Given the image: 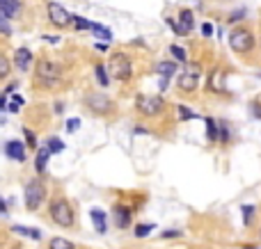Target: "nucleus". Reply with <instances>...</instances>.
I'll return each mask as SVG.
<instances>
[{
  "mask_svg": "<svg viewBox=\"0 0 261 249\" xmlns=\"http://www.w3.org/2000/svg\"><path fill=\"white\" fill-rule=\"evenodd\" d=\"M64 80V73H62V64L48 55H42L34 66V87L39 89H55L60 87Z\"/></svg>",
  "mask_w": 261,
  "mask_h": 249,
  "instance_id": "f257e3e1",
  "label": "nucleus"
},
{
  "mask_svg": "<svg viewBox=\"0 0 261 249\" xmlns=\"http://www.w3.org/2000/svg\"><path fill=\"white\" fill-rule=\"evenodd\" d=\"M48 217L53 220L55 227H60V229H74L76 227V213H74V206H71V201L66 199L64 195H58V197L50 199Z\"/></svg>",
  "mask_w": 261,
  "mask_h": 249,
  "instance_id": "f03ea898",
  "label": "nucleus"
},
{
  "mask_svg": "<svg viewBox=\"0 0 261 249\" xmlns=\"http://www.w3.org/2000/svg\"><path fill=\"white\" fill-rule=\"evenodd\" d=\"M254 32L250 27L238 25L229 32V48L234 50L236 55H250L254 50Z\"/></svg>",
  "mask_w": 261,
  "mask_h": 249,
  "instance_id": "7ed1b4c3",
  "label": "nucleus"
},
{
  "mask_svg": "<svg viewBox=\"0 0 261 249\" xmlns=\"http://www.w3.org/2000/svg\"><path fill=\"white\" fill-rule=\"evenodd\" d=\"M23 197H26V208L30 213H37L39 208L44 206L46 201V183L42 179H30L26 183V190H23Z\"/></svg>",
  "mask_w": 261,
  "mask_h": 249,
  "instance_id": "20e7f679",
  "label": "nucleus"
},
{
  "mask_svg": "<svg viewBox=\"0 0 261 249\" xmlns=\"http://www.w3.org/2000/svg\"><path fill=\"white\" fill-rule=\"evenodd\" d=\"M85 105H87V110H92V112L98 114V117H110V114H114L112 98L101 94V92H87Z\"/></svg>",
  "mask_w": 261,
  "mask_h": 249,
  "instance_id": "39448f33",
  "label": "nucleus"
},
{
  "mask_svg": "<svg viewBox=\"0 0 261 249\" xmlns=\"http://www.w3.org/2000/svg\"><path fill=\"white\" fill-rule=\"evenodd\" d=\"M108 69H110V76L117 78V80H128V78L133 76V64H130V57L126 53L110 55Z\"/></svg>",
  "mask_w": 261,
  "mask_h": 249,
  "instance_id": "423d86ee",
  "label": "nucleus"
},
{
  "mask_svg": "<svg viewBox=\"0 0 261 249\" xmlns=\"http://www.w3.org/2000/svg\"><path fill=\"white\" fill-rule=\"evenodd\" d=\"M136 108H138V112L144 114V117H158V114H163V110H165V101H163L160 96H147V94H138Z\"/></svg>",
  "mask_w": 261,
  "mask_h": 249,
  "instance_id": "0eeeda50",
  "label": "nucleus"
},
{
  "mask_svg": "<svg viewBox=\"0 0 261 249\" xmlns=\"http://www.w3.org/2000/svg\"><path fill=\"white\" fill-rule=\"evenodd\" d=\"M46 11H48V21L53 23L55 27H69L71 23H74V16H71L60 2H53V0H50L48 5H46Z\"/></svg>",
  "mask_w": 261,
  "mask_h": 249,
  "instance_id": "6e6552de",
  "label": "nucleus"
},
{
  "mask_svg": "<svg viewBox=\"0 0 261 249\" xmlns=\"http://www.w3.org/2000/svg\"><path fill=\"white\" fill-rule=\"evenodd\" d=\"M5 156L10 158V160H16V163H23L28 158V153H26V144L23 142H18V140H10L5 144Z\"/></svg>",
  "mask_w": 261,
  "mask_h": 249,
  "instance_id": "1a4fd4ad",
  "label": "nucleus"
},
{
  "mask_svg": "<svg viewBox=\"0 0 261 249\" xmlns=\"http://www.w3.org/2000/svg\"><path fill=\"white\" fill-rule=\"evenodd\" d=\"M21 7V0H0V18H16Z\"/></svg>",
  "mask_w": 261,
  "mask_h": 249,
  "instance_id": "9d476101",
  "label": "nucleus"
},
{
  "mask_svg": "<svg viewBox=\"0 0 261 249\" xmlns=\"http://www.w3.org/2000/svg\"><path fill=\"white\" fill-rule=\"evenodd\" d=\"M176 85H179L181 92H195L197 85H200V76L197 73H190V71H186V73H181L179 80H176Z\"/></svg>",
  "mask_w": 261,
  "mask_h": 249,
  "instance_id": "9b49d317",
  "label": "nucleus"
},
{
  "mask_svg": "<svg viewBox=\"0 0 261 249\" xmlns=\"http://www.w3.org/2000/svg\"><path fill=\"white\" fill-rule=\"evenodd\" d=\"M112 217H114L117 229H128L130 227V211L126 206H122V204H117V206L112 208Z\"/></svg>",
  "mask_w": 261,
  "mask_h": 249,
  "instance_id": "f8f14e48",
  "label": "nucleus"
},
{
  "mask_svg": "<svg viewBox=\"0 0 261 249\" xmlns=\"http://www.w3.org/2000/svg\"><path fill=\"white\" fill-rule=\"evenodd\" d=\"M14 64H16V69L28 71L30 64H32V53H30L28 48H18L16 53H14Z\"/></svg>",
  "mask_w": 261,
  "mask_h": 249,
  "instance_id": "ddd939ff",
  "label": "nucleus"
},
{
  "mask_svg": "<svg viewBox=\"0 0 261 249\" xmlns=\"http://www.w3.org/2000/svg\"><path fill=\"white\" fill-rule=\"evenodd\" d=\"M48 158H50L48 149H46V146H42V149L37 151V158H34V169H37V174H44V172H46Z\"/></svg>",
  "mask_w": 261,
  "mask_h": 249,
  "instance_id": "4468645a",
  "label": "nucleus"
},
{
  "mask_svg": "<svg viewBox=\"0 0 261 249\" xmlns=\"http://www.w3.org/2000/svg\"><path fill=\"white\" fill-rule=\"evenodd\" d=\"M90 217H92V222H94V229H96L98 233H106V229H108V224H106V213L94 208V211L90 213Z\"/></svg>",
  "mask_w": 261,
  "mask_h": 249,
  "instance_id": "2eb2a0df",
  "label": "nucleus"
},
{
  "mask_svg": "<svg viewBox=\"0 0 261 249\" xmlns=\"http://www.w3.org/2000/svg\"><path fill=\"white\" fill-rule=\"evenodd\" d=\"M176 23H181V27H184L186 32H190L192 25H195V16H192V11L190 9H181L179 21H176Z\"/></svg>",
  "mask_w": 261,
  "mask_h": 249,
  "instance_id": "dca6fc26",
  "label": "nucleus"
},
{
  "mask_svg": "<svg viewBox=\"0 0 261 249\" xmlns=\"http://www.w3.org/2000/svg\"><path fill=\"white\" fill-rule=\"evenodd\" d=\"M10 73H12V62H10V57H7V55L0 50V82L7 80V78H10Z\"/></svg>",
  "mask_w": 261,
  "mask_h": 249,
  "instance_id": "f3484780",
  "label": "nucleus"
},
{
  "mask_svg": "<svg viewBox=\"0 0 261 249\" xmlns=\"http://www.w3.org/2000/svg\"><path fill=\"white\" fill-rule=\"evenodd\" d=\"M156 71L160 73V76H165V78H172L174 73H176V64H174V62H158Z\"/></svg>",
  "mask_w": 261,
  "mask_h": 249,
  "instance_id": "a211bd4d",
  "label": "nucleus"
},
{
  "mask_svg": "<svg viewBox=\"0 0 261 249\" xmlns=\"http://www.w3.org/2000/svg\"><path fill=\"white\" fill-rule=\"evenodd\" d=\"M12 231L18 233V236H26V238H32V240H39L42 238V233L37 229H26V227H12Z\"/></svg>",
  "mask_w": 261,
  "mask_h": 249,
  "instance_id": "6ab92c4d",
  "label": "nucleus"
},
{
  "mask_svg": "<svg viewBox=\"0 0 261 249\" xmlns=\"http://www.w3.org/2000/svg\"><path fill=\"white\" fill-rule=\"evenodd\" d=\"M90 30H92V32L96 34L98 39L104 37L106 41H110V39H112V32H110V30H108V27H106V25H98V23H92V27H90Z\"/></svg>",
  "mask_w": 261,
  "mask_h": 249,
  "instance_id": "aec40b11",
  "label": "nucleus"
},
{
  "mask_svg": "<svg viewBox=\"0 0 261 249\" xmlns=\"http://www.w3.org/2000/svg\"><path fill=\"white\" fill-rule=\"evenodd\" d=\"M48 249H76V247H74V243L66 240V238H53L48 243Z\"/></svg>",
  "mask_w": 261,
  "mask_h": 249,
  "instance_id": "412c9836",
  "label": "nucleus"
},
{
  "mask_svg": "<svg viewBox=\"0 0 261 249\" xmlns=\"http://www.w3.org/2000/svg\"><path fill=\"white\" fill-rule=\"evenodd\" d=\"M46 149H48V153H60V151H64V142L58 140V137H48Z\"/></svg>",
  "mask_w": 261,
  "mask_h": 249,
  "instance_id": "4be33fe9",
  "label": "nucleus"
},
{
  "mask_svg": "<svg viewBox=\"0 0 261 249\" xmlns=\"http://www.w3.org/2000/svg\"><path fill=\"white\" fill-rule=\"evenodd\" d=\"M156 229V224H152V222H147V224H138L136 227V238H147L149 233Z\"/></svg>",
  "mask_w": 261,
  "mask_h": 249,
  "instance_id": "5701e85b",
  "label": "nucleus"
},
{
  "mask_svg": "<svg viewBox=\"0 0 261 249\" xmlns=\"http://www.w3.org/2000/svg\"><path fill=\"white\" fill-rule=\"evenodd\" d=\"M206 135H208V140L211 142H216L218 140V124H216V119H211V117H206Z\"/></svg>",
  "mask_w": 261,
  "mask_h": 249,
  "instance_id": "b1692460",
  "label": "nucleus"
},
{
  "mask_svg": "<svg viewBox=\"0 0 261 249\" xmlns=\"http://www.w3.org/2000/svg\"><path fill=\"white\" fill-rule=\"evenodd\" d=\"M240 211H243V222H245V227H250V224H252V215H254V206L245 204Z\"/></svg>",
  "mask_w": 261,
  "mask_h": 249,
  "instance_id": "393cba45",
  "label": "nucleus"
},
{
  "mask_svg": "<svg viewBox=\"0 0 261 249\" xmlns=\"http://www.w3.org/2000/svg\"><path fill=\"white\" fill-rule=\"evenodd\" d=\"M170 53H172V57H176V62H188V55H186V50L181 46H172Z\"/></svg>",
  "mask_w": 261,
  "mask_h": 249,
  "instance_id": "a878e982",
  "label": "nucleus"
},
{
  "mask_svg": "<svg viewBox=\"0 0 261 249\" xmlns=\"http://www.w3.org/2000/svg\"><path fill=\"white\" fill-rule=\"evenodd\" d=\"M96 80H98V85H101V87H106L110 82V78L106 76V69L101 64H96Z\"/></svg>",
  "mask_w": 261,
  "mask_h": 249,
  "instance_id": "bb28decb",
  "label": "nucleus"
},
{
  "mask_svg": "<svg viewBox=\"0 0 261 249\" xmlns=\"http://www.w3.org/2000/svg\"><path fill=\"white\" fill-rule=\"evenodd\" d=\"M74 23H76L78 30H90V27H92V21H87V18H82V16H74Z\"/></svg>",
  "mask_w": 261,
  "mask_h": 249,
  "instance_id": "cd10ccee",
  "label": "nucleus"
},
{
  "mask_svg": "<svg viewBox=\"0 0 261 249\" xmlns=\"http://www.w3.org/2000/svg\"><path fill=\"white\" fill-rule=\"evenodd\" d=\"M176 110H179V114H181V119H192V117H195V112H192V110H188V108H186V105H179V108H176Z\"/></svg>",
  "mask_w": 261,
  "mask_h": 249,
  "instance_id": "c85d7f7f",
  "label": "nucleus"
},
{
  "mask_svg": "<svg viewBox=\"0 0 261 249\" xmlns=\"http://www.w3.org/2000/svg\"><path fill=\"white\" fill-rule=\"evenodd\" d=\"M26 137H28V144H30V149H34V146H37V140H34V133L30 128H26Z\"/></svg>",
  "mask_w": 261,
  "mask_h": 249,
  "instance_id": "c756f323",
  "label": "nucleus"
},
{
  "mask_svg": "<svg viewBox=\"0 0 261 249\" xmlns=\"http://www.w3.org/2000/svg\"><path fill=\"white\" fill-rule=\"evenodd\" d=\"M168 23H170V27H172V30H174V32H176V34H188V32H186V30H184V27H181L176 21H172V18H170Z\"/></svg>",
  "mask_w": 261,
  "mask_h": 249,
  "instance_id": "7c9ffc66",
  "label": "nucleus"
},
{
  "mask_svg": "<svg viewBox=\"0 0 261 249\" xmlns=\"http://www.w3.org/2000/svg\"><path fill=\"white\" fill-rule=\"evenodd\" d=\"M78 126H80V121H78V119H69L66 130H69V133H74V130H78Z\"/></svg>",
  "mask_w": 261,
  "mask_h": 249,
  "instance_id": "2f4dec72",
  "label": "nucleus"
},
{
  "mask_svg": "<svg viewBox=\"0 0 261 249\" xmlns=\"http://www.w3.org/2000/svg\"><path fill=\"white\" fill-rule=\"evenodd\" d=\"M202 32H204V37H211V34H213V25H211V23H204V25H202Z\"/></svg>",
  "mask_w": 261,
  "mask_h": 249,
  "instance_id": "473e14b6",
  "label": "nucleus"
},
{
  "mask_svg": "<svg viewBox=\"0 0 261 249\" xmlns=\"http://www.w3.org/2000/svg\"><path fill=\"white\" fill-rule=\"evenodd\" d=\"M179 236H181L179 231H165L163 233V238H179Z\"/></svg>",
  "mask_w": 261,
  "mask_h": 249,
  "instance_id": "72a5a7b5",
  "label": "nucleus"
},
{
  "mask_svg": "<svg viewBox=\"0 0 261 249\" xmlns=\"http://www.w3.org/2000/svg\"><path fill=\"white\" fill-rule=\"evenodd\" d=\"M0 213H2V215L7 213V206H5V201H2V197H0Z\"/></svg>",
  "mask_w": 261,
  "mask_h": 249,
  "instance_id": "f704fd0d",
  "label": "nucleus"
},
{
  "mask_svg": "<svg viewBox=\"0 0 261 249\" xmlns=\"http://www.w3.org/2000/svg\"><path fill=\"white\" fill-rule=\"evenodd\" d=\"M252 108H254V112H256V114H254V117H259V119H261V108H259V105H256V103H254V105H252Z\"/></svg>",
  "mask_w": 261,
  "mask_h": 249,
  "instance_id": "c9c22d12",
  "label": "nucleus"
},
{
  "mask_svg": "<svg viewBox=\"0 0 261 249\" xmlns=\"http://www.w3.org/2000/svg\"><path fill=\"white\" fill-rule=\"evenodd\" d=\"M5 108V96H0V110Z\"/></svg>",
  "mask_w": 261,
  "mask_h": 249,
  "instance_id": "e433bc0d",
  "label": "nucleus"
},
{
  "mask_svg": "<svg viewBox=\"0 0 261 249\" xmlns=\"http://www.w3.org/2000/svg\"><path fill=\"white\" fill-rule=\"evenodd\" d=\"M259 238H261V227H259Z\"/></svg>",
  "mask_w": 261,
  "mask_h": 249,
  "instance_id": "4c0bfd02",
  "label": "nucleus"
},
{
  "mask_svg": "<svg viewBox=\"0 0 261 249\" xmlns=\"http://www.w3.org/2000/svg\"><path fill=\"white\" fill-rule=\"evenodd\" d=\"M245 249H254V247H245Z\"/></svg>",
  "mask_w": 261,
  "mask_h": 249,
  "instance_id": "58836bf2",
  "label": "nucleus"
}]
</instances>
